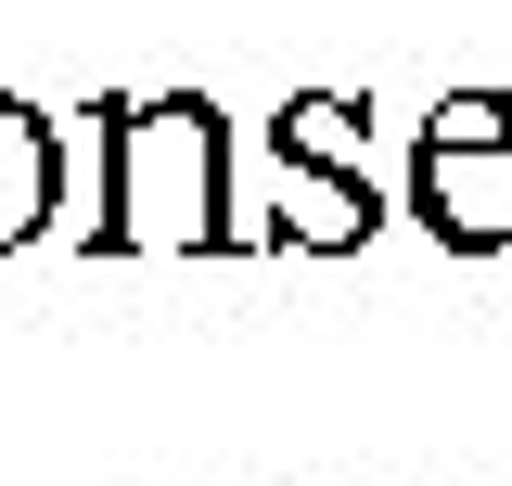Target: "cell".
Masks as SVG:
<instances>
[{"mask_svg": "<svg viewBox=\"0 0 512 486\" xmlns=\"http://www.w3.org/2000/svg\"><path fill=\"white\" fill-rule=\"evenodd\" d=\"M103 243L116 256L231 243V116L205 90L116 103V141H103Z\"/></svg>", "mask_w": 512, "mask_h": 486, "instance_id": "cell-1", "label": "cell"}, {"mask_svg": "<svg viewBox=\"0 0 512 486\" xmlns=\"http://www.w3.org/2000/svg\"><path fill=\"white\" fill-rule=\"evenodd\" d=\"M410 218L448 256H512V141H436V128H410Z\"/></svg>", "mask_w": 512, "mask_h": 486, "instance_id": "cell-2", "label": "cell"}, {"mask_svg": "<svg viewBox=\"0 0 512 486\" xmlns=\"http://www.w3.org/2000/svg\"><path fill=\"white\" fill-rule=\"evenodd\" d=\"M52 205H64V128L0 90V256L52 231Z\"/></svg>", "mask_w": 512, "mask_h": 486, "instance_id": "cell-3", "label": "cell"}, {"mask_svg": "<svg viewBox=\"0 0 512 486\" xmlns=\"http://www.w3.org/2000/svg\"><path fill=\"white\" fill-rule=\"evenodd\" d=\"M372 231H384V192L372 180H346V167H282L269 243H295V256H359Z\"/></svg>", "mask_w": 512, "mask_h": 486, "instance_id": "cell-4", "label": "cell"}, {"mask_svg": "<svg viewBox=\"0 0 512 486\" xmlns=\"http://www.w3.org/2000/svg\"><path fill=\"white\" fill-rule=\"evenodd\" d=\"M359 141H372V103H346V90H295V103L269 116V154H282V167H346V180H372Z\"/></svg>", "mask_w": 512, "mask_h": 486, "instance_id": "cell-5", "label": "cell"}, {"mask_svg": "<svg viewBox=\"0 0 512 486\" xmlns=\"http://www.w3.org/2000/svg\"><path fill=\"white\" fill-rule=\"evenodd\" d=\"M423 128H436V141H512V90H448Z\"/></svg>", "mask_w": 512, "mask_h": 486, "instance_id": "cell-6", "label": "cell"}]
</instances>
